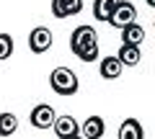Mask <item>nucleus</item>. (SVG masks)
I'll return each instance as SVG.
<instances>
[{
  "label": "nucleus",
  "mask_w": 155,
  "mask_h": 139,
  "mask_svg": "<svg viewBox=\"0 0 155 139\" xmlns=\"http://www.w3.org/2000/svg\"><path fill=\"white\" fill-rule=\"evenodd\" d=\"M70 49L80 62L98 59V33L93 31V26H78L70 36Z\"/></svg>",
  "instance_id": "obj_1"
},
{
  "label": "nucleus",
  "mask_w": 155,
  "mask_h": 139,
  "mask_svg": "<svg viewBox=\"0 0 155 139\" xmlns=\"http://www.w3.org/2000/svg\"><path fill=\"white\" fill-rule=\"evenodd\" d=\"M49 85H52V90H54L57 95H75L78 88H80L78 75L72 72V70H67V67H54V70H52Z\"/></svg>",
  "instance_id": "obj_2"
},
{
  "label": "nucleus",
  "mask_w": 155,
  "mask_h": 139,
  "mask_svg": "<svg viewBox=\"0 0 155 139\" xmlns=\"http://www.w3.org/2000/svg\"><path fill=\"white\" fill-rule=\"evenodd\" d=\"M134 21H137V11H134V5H132V3H127V0H119L106 23H111L114 28L122 31L124 26H129V23H134Z\"/></svg>",
  "instance_id": "obj_3"
},
{
  "label": "nucleus",
  "mask_w": 155,
  "mask_h": 139,
  "mask_svg": "<svg viewBox=\"0 0 155 139\" xmlns=\"http://www.w3.org/2000/svg\"><path fill=\"white\" fill-rule=\"evenodd\" d=\"M49 46H52V31L47 26L31 28V33H28V49H31L34 54H44Z\"/></svg>",
  "instance_id": "obj_4"
},
{
  "label": "nucleus",
  "mask_w": 155,
  "mask_h": 139,
  "mask_svg": "<svg viewBox=\"0 0 155 139\" xmlns=\"http://www.w3.org/2000/svg\"><path fill=\"white\" fill-rule=\"evenodd\" d=\"M54 118H57V113H54V108L49 103H39V106L31 108V124L36 129H52Z\"/></svg>",
  "instance_id": "obj_5"
},
{
  "label": "nucleus",
  "mask_w": 155,
  "mask_h": 139,
  "mask_svg": "<svg viewBox=\"0 0 155 139\" xmlns=\"http://www.w3.org/2000/svg\"><path fill=\"white\" fill-rule=\"evenodd\" d=\"M52 129H54V134L60 139H70V137H78L80 134V124L72 116H57L54 124H52Z\"/></svg>",
  "instance_id": "obj_6"
},
{
  "label": "nucleus",
  "mask_w": 155,
  "mask_h": 139,
  "mask_svg": "<svg viewBox=\"0 0 155 139\" xmlns=\"http://www.w3.org/2000/svg\"><path fill=\"white\" fill-rule=\"evenodd\" d=\"M83 11V0H52V16L54 18H70Z\"/></svg>",
  "instance_id": "obj_7"
},
{
  "label": "nucleus",
  "mask_w": 155,
  "mask_h": 139,
  "mask_svg": "<svg viewBox=\"0 0 155 139\" xmlns=\"http://www.w3.org/2000/svg\"><path fill=\"white\" fill-rule=\"evenodd\" d=\"M80 131H83V139H101L106 131V124L101 116H88L85 124H80Z\"/></svg>",
  "instance_id": "obj_8"
},
{
  "label": "nucleus",
  "mask_w": 155,
  "mask_h": 139,
  "mask_svg": "<svg viewBox=\"0 0 155 139\" xmlns=\"http://www.w3.org/2000/svg\"><path fill=\"white\" fill-rule=\"evenodd\" d=\"M119 139H145V129L137 118H124L119 126Z\"/></svg>",
  "instance_id": "obj_9"
},
{
  "label": "nucleus",
  "mask_w": 155,
  "mask_h": 139,
  "mask_svg": "<svg viewBox=\"0 0 155 139\" xmlns=\"http://www.w3.org/2000/svg\"><path fill=\"white\" fill-rule=\"evenodd\" d=\"M122 70H124V65L116 59L114 54L101 59V77H104V80H116L119 75H122Z\"/></svg>",
  "instance_id": "obj_10"
},
{
  "label": "nucleus",
  "mask_w": 155,
  "mask_h": 139,
  "mask_svg": "<svg viewBox=\"0 0 155 139\" xmlns=\"http://www.w3.org/2000/svg\"><path fill=\"white\" fill-rule=\"evenodd\" d=\"M122 41L124 44H132V46H140L145 41V28L140 23H129V26L122 28Z\"/></svg>",
  "instance_id": "obj_11"
},
{
  "label": "nucleus",
  "mask_w": 155,
  "mask_h": 139,
  "mask_svg": "<svg viewBox=\"0 0 155 139\" xmlns=\"http://www.w3.org/2000/svg\"><path fill=\"white\" fill-rule=\"evenodd\" d=\"M116 59L122 62V65H127V67H134V65H140V59H142V52H140V46L122 44V49H119V54H116Z\"/></svg>",
  "instance_id": "obj_12"
},
{
  "label": "nucleus",
  "mask_w": 155,
  "mask_h": 139,
  "mask_svg": "<svg viewBox=\"0 0 155 139\" xmlns=\"http://www.w3.org/2000/svg\"><path fill=\"white\" fill-rule=\"evenodd\" d=\"M116 3H119V0H93L96 21H109V16H111V11L116 8Z\"/></svg>",
  "instance_id": "obj_13"
},
{
  "label": "nucleus",
  "mask_w": 155,
  "mask_h": 139,
  "mask_svg": "<svg viewBox=\"0 0 155 139\" xmlns=\"http://www.w3.org/2000/svg\"><path fill=\"white\" fill-rule=\"evenodd\" d=\"M18 129V118L13 116V113H0V137H11V134H16Z\"/></svg>",
  "instance_id": "obj_14"
},
{
  "label": "nucleus",
  "mask_w": 155,
  "mask_h": 139,
  "mask_svg": "<svg viewBox=\"0 0 155 139\" xmlns=\"http://www.w3.org/2000/svg\"><path fill=\"white\" fill-rule=\"evenodd\" d=\"M13 54V39L11 33H0V59H8Z\"/></svg>",
  "instance_id": "obj_15"
},
{
  "label": "nucleus",
  "mask_w": 155,
  "mask_h": 139,
  "mask_svg": "<svg viewBox=\"0 0 155 139\" xmlns=\"http://www.w3.org/2000/svg\"><path fill=\"white\" fill-rule=\"evenodd\" d=\"M70 139H83V137H80V134H78V137H70Z\"/></svg>",
  "instance_id": "obj_16"
},
{
  "label": "nucleus",
  "mask_w": 155,
  "mask_h": 139,
  "mask_svg": "<svg viewBox=\"0 0 155 139\" xmlns=\"http://www.w3.org/2000/svg\"><path fill=\"white\" fill-rule=\"evenodd\" d=\"M147 3H150V5H155V0H147Z\"/></svg>",
  "instance_id": "obj_17"
}]
</instances>
